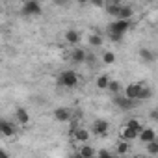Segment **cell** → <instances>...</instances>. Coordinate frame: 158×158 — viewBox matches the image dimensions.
Returning <instances> with one entry per match:
<instances>
[{"mask_svg":"<svg viewBox=\"0 0 158 158\" xmlns=\"http://www.w3.org/2000/svg\"><path fill=\"white\" fill-rule=\"evenodd\" d=\"M78 82H80V78H78L76 71H73V69H65L58 76V86L65 88V89H74L78 86Z\"/></svg>","mask_w":158,"mask_h":158,"instance_id":"cell-1","label":"cell"},{"mask_svg":"<svg viewBox=\"0 0 158 158\" xmlns=\"http://www.w3.org/2000/svg\"><path fill=\"white\" fill-rule=\"evenodd\" d=\"M21 13L26 15V17H35V15H41V4L37 0H26L21 8Z\"/></svg>","mask_w":158,"mask_h":158,"instance_id":"cell-2","label":"cell"},{"mask_svg":"<svg viewBox=\"0 0 158 158\" xmlns=\"http://www.w3.org/2000/svg\"><path fill=\"white\" fill-rule=\"evenodd\" d=\"M130 26H132L130 19H115L114 23H110L108 32H117V34H123V35H125V34L130 30Z\"/></svg>","mask_w":158,"mask_h":158,"instance_id":"cell-3","label":"cell"},{"mask_svg":"<svg viewBox=\"0 0 158 158\" xmlns=\"http://www.w3.org/2000/svg\"><path fill=\"white\" fill-rule=\"evenodd\" d=\"M136 102H138V101H134V99H128L125 93H123V95H121V93L114 95V104H115L117 108H121V110H132V108L136 106Z\"/></svg>","mask_w":158,"mask_h":158,"instance_id":"cell-4","label":"cell"},{"mask_svg":"<svg viewBox=\"0 0 158 158\" xmlns=\"http://www.w3.org/2000/svg\"><path fill=\"white\" fill-rule=\"evenodd\" d=\"M71 136L76 143H88L89 141V130L82 128V127H73L71 128Z\"/></svg>","mask_w":158,"mask_h":158,"instance_id":"cell-5","label":"cell"},{"mask_svg":"<svg viewBox=\"0 0 158 158\" xmlns=\"http://www.w3.org/2000/svg\"><path fill=\"white\" fill-rule=\"evenodd\" d=\"M108 128H110V123L106 119H95L91 123V132L95 136H106L108 134Z\"/></svg>","mask_w":158,"mask_h":158,"instance_id":"cell-6","label":"cell"},{"mask_svg":"<svg viewBox=\"0 0 158 158\" xmlns=\"http://www.w3.org/2000/svg\"><path fill=\"white\" fill-rule=\"evenodd\" d=\"M141 88H143V84H141V82H132V84H128V86L123 89V93H125L128 99L139 101V93H141Z\"/></svg>","mask_w":158,"mask_h":158,"instance_id":"cell-7","label":"cell"},{"mask_svg":"<svg viewBox=\"0 0 158 158\" xmlns=\"http://www.w3.org/2000/svg\"><path fill=\"white\" fill-rule=\"evenodd\" d=\"M15 121H17L21 127L30 125V114H28V110L23 108V106H17V108H15Z\"/></svg>","mask_w":158,"mask_h":158,"instance_id":"cell-8","label":"cell"},{"mask_svg":"<svg viewBox=\"0 0 158 158\" xmlns=\"http://www.w3.org/2000/svg\"><path fill=\"white\" fill-rule=\"evenodd\" d=\"M71 61L73 63H84V61H88V52L84 48H80V47H73V50H71Z\"/></svg>","mask_w":158,"mask_h":158,"instance_id":"cell-9","label":"cell"},{"mask_svg":"<svg viewBox=\"0 0 158 158\" xmlns=\"http://www.w3.org/2000/svg\"><path fill=\"white\" fill-rule=\"evenodd\" d=\"M0 132H2V136H6V138L15 136V132H17L15 123H11V121H8V119H2V121H0Z\"/></svg>","mask_w":158,"mask_h":158,"instance_id":"cell-10","label":"cell"},{"mask_svg":"<svg viewBox=\"0 0 158 158\" xmlns=\"http://www.w3.org/2000/svg\"><path fill=\"white\" fill-rule=\"evenodd\" d=\"M138 136H139V132H138V130H134L132 127H128L127 123L121 127V139H127V141H134V139H138Z\"/></svg>","mask_w":158,"mask_h":158,"instance_id":"cell-11","label":"cell"},{"mask_svg":"<svg viewBox=\"0 0 158 158\" xmlns=\"http://www.w3.org/2000/svg\"><path fill=\"white\" fill-rule=\"evenodd\" d=\"M63 39H65V43H67V45H71V47H76L78 43L82 41L80 32H76V30H67V32H65V35H63Z\"/></svg>","mask_w":158,"mask_h":158,"instance_id":"cell-12","label":"cell"},{"mask_svg":"<svg viewBox=\"0 0 158 158\" xmlns=\"http://www.w3.org/2000/svg\"><path fill=\"white\" fill-rule=\"evenodd\" d=\"M71 117H73V114H71V110L69 108H56L54 110V119L56 121H60V123H65V121H71Z\"/></svg>","mask_w":158,"mask_h":158,"instance_id":"cell-13","label":"cell"},{"mask_svg":"<svg viewBox=\"0 0 158 158\" xmlns=\"http://www.w3.org/2000/svg\"><path fill=\"white\" fill-rule=\"evenodd\" d=\"M138 139H139L141 143L154 141V139H156V132H154L152 128H149V127H143V128H141V132H139V136H138Z\"/></svg>","mask_w":158,"mask_h":158,"instance_id":"cell-14","label":"cell"},{"mask_svg":"<svg viewBox=\"0 0 158 158\" xmlns=\"http://www.w3.org/2000/svg\"><path fill=\"white\" fill-rule=\"evenodd\" d=\"M78 154H80L82 158H91V156H95V154H97V151H95L91 145L82 143V147H80V151H78Z\"/></svg>","mask_w":158,"mask_h":158,"instance_id":"cell-15","label":"cell"},{"mask_svg":"<svg viewBox=\"0 0 158 158\" xmlns=\"http://www.w3.org/2000/svg\"><path fill=\"white\" fill-rule=\"evenodd\" d=\"M108 84H110V76H108V74H101V76H97V80H95L97 89H108Z\"/></svg>","mask_w":158,"mask_h":158,"instance_id":"cell-16","label":"cell"},{"mask_svg":"<svg viewBox=\"0 0 158 158\" xmlns=\"http://www.w3.org/2000/svg\"><path fill=\"white\" fill-rule=\"evenodd\" d=\"M88 41H89V45H91V47H101V45L104 43V39H102V35H101V34H89Z\"/></svg>","mask_w":158,"mask_h":158,"instance_id":"cell-17","label":"cell"},{"mask_svg":"<svg viewBox=\"0 0 158 158\" xmlns=\"http://www.w3.org/2000/svg\"><path fill=\"white\" fill-rule=\"evenodd\" d=\"M139 58L143 60V61H154V52L152 50H149V48H139Z\"/></svg>","mask_w":158,"mask_h":158,"instance_id":"cell-18","label":"cell"},{"mask_svg":"<svg viewBox=\"0 0 158 158\" xmlns=\"http://www.w3.org/2000/svg\"><path fill=\"white\" fill-rule=\"evenodd\" d=\"M121 82L119 80H110V84H108V91L112 93V95H117V93H121Z\"/></svg>","mask_w":158,"mask_h":158,"instance_id":"cell-19","label":"cell"},{"mask_svg":"<svg viewBox=\"0 0 158 158\" xmlns=\"http://www.w3.org/2000/svg\"><path fill=\"white\" fill-rule=\"evenodd\" d=\"M102 61H104L106 65H112V63H115V54H114L112 50H106V52L102 54Z\"/></svg>","mask_w":158,"mask_h":158,"instance_id":"cell-20","label":"cell"},{"mask_svg":"<svg viewBox=\"0 0 158 158\" xmlns=\"http://www.w3.org/2000/svg\"><path fill=\"white\" fill-rule=\"evenodd\" d=\"M115 152H117V154H127V152H128V141H127V139H121V141L117 143Z\"/></svg>","mask_w":158,"mask_h":158,"instance_id":"cell-21","label":"cell"},{"mask_svg":"<svg viewBox=\"0 0 158 158\" xmlns=\"http://www.w3.org/2000/svg\"><path fill=\"white\" fill-rule=\"evenodd\" d=\"M127 125H128V127H132V128H134V130H138V132H141V128H143L141 121H139V119H134V117H132V119H128V121H127Z\"/></svg>","mask_w":158,"mask_h":158,"instance_id":"cell-22","label":"cell"},{"mask_svg":"<svg viewBox=\"0 0 158 158\" xmlns=\"http://www.w3.org/2000/svg\"><path fill=\"white\" fill-rule=\"evenodd\" d=\"M145 147H147V152H149V154H158V143H156V139L145 143Z\"/></svg>","mask_w":158,"mask_h":158,"instance_id":"cell-23","label":"cell"},{"mask_svg":"<svg viewBox=\"0 0 158 158\" xmlns=\"http://www.w3.org/2000/svg\"><path fill=\"white\" fill-rule=\"evenodd\" d=\"M108 37H110V41H114V43H121L123 41V34H117V32H108Z\"/></svg>","mask_w":158,"mask_h":158,"instance_id":"cell-24","label":"cell"},{"mask_svg":"<svg viewBox=\"0 0 158 158\" xmlns=\"http://www.w3.org/2000/svg\"><path fill=\"white\" fill-rule=\"evenodd\" d=\"M152 95V91H151V88H147V86H143L141 88V93H139V101H147L149 97Z\"/></svg>","mask_w":158,"mask_h":158,"instance_id":"cell-25","label":"cell"},{"mask_svg":"<svg viewBox=\"0 0 158 158\" xmlns=\"http://www.w3.org/2000/svg\"><path fill=\"white\" fill-rule=\"evenodd\" d=\"M89 4H93L95 8H104V4H108V2H106V0H91Z\"/></svg>","mask_w":158,"mask_h":158,"instance_id":"cell-26","label":"cell"},{"mask_svg":"<svg viewBox=\"0 0 158 158\" xmlns=\"http://www.w3.org/2000/svg\"><path fill=\"white\" fill-rule=\"evenodd\" d=\"M97 154H99V156H102V158H108V156H112V152H110V151H106V149H101Z\"/></svg>","mask_w":158,"mask_h":158,"instance_id":"cell-27","label":"cell"},{"mask_svg":"<svg viewBox=\"0 0 158 158\" xmlns=\"http://www.w3.org/2000/svg\"><path fill=\"white\" fill-rule=\"evenodd\" d=\"M108 4H123V0H106Z\"/></svg>","mask_w":158,"mask_h":158,"instance_id":"cell-28","label":"cell"},{"mask_svg":"<svg viewBox=\"0 0 158 158\" xmlns=\"http://www.w3.org/2000/svg\"><path fill=\"white\" fill-rule=\"evenodd\" d=\"M78 2H80V4H89L91 0H78Z\"/></svg>","mask_w":158,"mask_h":158,"instance_id":"cell-29","label":"cell"},{"mask_svg":"<svg viewBox=\"0 0 158 158\" xmlns=\"http://www.w3.org/2000/svg\"><path fill=\"white\" fill-rule=\"evenodd\" d=\"M156 143H158V136H156Z\"/></svg>","mask_w":158,"mask_h":158,"instance_id":"cell-30","label":"cell"}]
</instances>
